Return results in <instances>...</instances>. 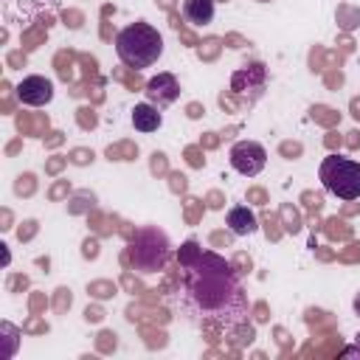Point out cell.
<instances>
[{"instance_id": "obj_10", "label": "cell", "mask_w": 360, "mask_h": 360, "mask_svg": "<svg viewBox=\"0 0 360 360\" xmlns=\"http://www.w3.org/2000/svg\"><path fill=\"white\" fill-rule=\"evenodd\" d=\"M214 3L217 0H183V17L191 25H208L214 20Z\"/></svg>"}, {"instance_id": "obj_2", "label": "cell", "mask_w": 360, "mask_h": 360, "mask_svg": "<svg viewBox=\"0 0 360 360\" xmlns=\"http://www.w3.org/2000/svg\"><path fill=\"white\" fill-rule=\"evenodd\" d=\"M115 53L127 68L143 70L160 59L163 37L149 22H129L115 34Z\"/></svg>"}, {"instance_id": "obj_6", "label": "cell", "mask_w": 360, "mask_h": 360, "mask_svg": "<svg viewBox=\"0 0 360 360\" xmlns=\"http://www.w3.org/2000/svg\"><path fill=\"white\" fill-rule=\"evenodd\" d=\"M17 98L28 107H45L53 98V82L45 76H25L17 84Z\"/></svg>"}, {"instance_id": "obj_4", "label": "cell", "mask_w": 360, "mask_h": 360, "mask_svg": "<svg viewBox=\"0 0 360 360\" xmlns=\"http://www.w3.org/2000/svg\"><path fill=\"white\" fill-rule=\"evenodd\" d=\"M169 259V239L158 228H143L129 245V262L141 273H155L166 264Z\"/></svg>"}, {"instance_id": "obj_5", "label": "cell", "mask_w": 360, "mask_h": 360, "mask_svg": "<svg viewBox=\"0 0 360 360\" xmlns=\"http://www.w3.org/2000/svg\"><path fill=\"white\" fill-rule=\"evenodd\" d=\"M228 160L239 174L256 177L267 163V149L262 143H256V141H236L231 146V152H228Z\"/></svg>"}, {"instance_id": "obj_3", "label": "cell", "mask_w": 360, "mask_h": 360, "mask_svg": "<svg viewBox=\"0 0 360 360\" xmlns=\"http://www.w3.org/2000/svg\"><path fill=\"white\" fill-rule=\"evenodd\" d=\"M318 177H321V186L338 200L352 202L360 197V163L352 158H343V155L323 158Z\"/></svg>"}, {"instance_id": "obj_7", "label": "cell", "mask_w": 360, "mask_h": 360, "mask_svg": "<svg viewBox=\"0 0 360 360\" xmlns=\"http://www.w3.org/2000/svg\"><path fill=\"white\" fill-rule=\"evenodd\" d=\"M146 98L155 104V107H169V104H174L177 98H180V84H177V79H174V73H158V76H152L149 82H146Z\"/></svg>"}, {"instance_id": "obj_1", "label": "cell", "mask_w": 360, "mask_h": 360, "mask_svg": "<svg viewBox=\"0 0 360 360\" xmlns=\"http://www.w3.org/2000/svg\"><path fill=\"white\" fill-rule=\"evenodd\" d=\"M177 259L186 267V295L191 315H197L200 323H239L248 309V301L231 264H225L214 253H202L194 239L180 248Z\"/></svg>"}, {"instance_id": "obj_9", "label": "cell", "mask_w": 360, "mask_h": 360, "mask_svg": "<svg viewBox=\"0 0 360 360\" xmlns=\"http://www.w3.org/2000/svg\"><path fill=\"white\" fill-rule=\"evenodd\" d=\"M160 124H163L160 107H155L152 101L135 104V110H132V127L138 132H155V129H160Z\"/></svg>"}, {"instance_id": "obj_8", "label": "cell", "mask_w": 360, "mask_h": 360, "mask_svg": "<svg viewBox=\"0 0 360 360\" xmlns=\"http://www.w3.org/2000/svg\"><path fill=\"white\" fill-rule=\"evenodd\" d=\"M225 225L231 228V233L236 236H248V233H256V214L248 208V205H233L228 214H225Z\"/></svg>"}]
</instances>
